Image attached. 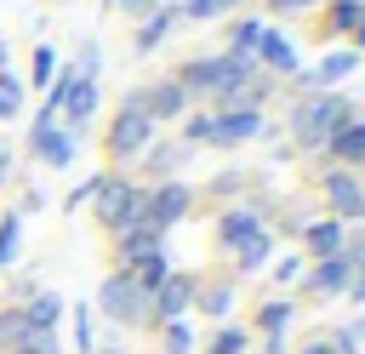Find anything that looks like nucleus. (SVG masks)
I'll return each mask as SVG.
<instances>
[{
  "label": "nucleus",
  "instance_id": "obj_1",
  "mask_svg": "<svg viewBox=\"0 0 365 354\" xmlns=\"http://www.w3.org/2000/svg\"><path fill=\"white\" fill-rule=\"evenodd\" d=\"M348 120H354V114H348V103H342V97H331V91H319L314 103H302V108H297V137L314 148V143H331Z\"/></svg>",
  "mask_w": 365,
  "mask_h": 354
},
{
  "label": "nucleus",
  "instance_id": "obj_2",
  "mask_svg": "<svg viewBox=\"0 0 365 354\" xmlns=\"http://www.w3.org/2000/svg\"><path fill=\"white\" fill-rule=\"evenodd\" d=\"M91 200H97L103 228H125V223H131V217H143V206H148V194H143L137 183H125V177H103Z\"/></svg>",
  "mask_w": 365,
  "mask_h": 354
},
{
  "label": "nucleus",
  "instance_id": "obj_3",
  "mask_svg": "<svg viewBox=\"0 0 365 354\" xmlns=\"http://www.w3.org/2000/svg\"><path fill=\"white\" fill-rule=\"evenodd\" d=\"M97 303H103V314L120 320V325H137L143 314H154V308H148V291H143L131 274H108L103 291H97Z\"/></svg>",
  "mask_w": 365,
  "mask_h": 354
},
{
  "label": "nucleus",
  "instance_id": "obj_4",
  "mask_svg": "<svg viewBox=\"0 0 365 354\" xmlns=\"http://www.w3.org/2000/svg\"><path fill=\"white\" fill-rule=\"evenodd\" d=\"M148 126H154V120L143 114V97L131 91V97H125V108H120V120H114V137H108V148H114L120 160H131L137 148H148Z\"/></svg>",
  "mask_w": 365,
  "mask_h": 354
},
{
  "label": "nucleus",
  "instance_id": "obj_5",
  "mask_svg": "<svg viewBox=\"0 0 365 354\" xmlns=\"http://www.w3.org/2000/svg\"><path fill=\"white\" fill-rule=\"evenodd\" d=\"M182 211H188V188H182V183H165L160 194H148V206H143V223H154V228L165 234V228H171Z\"/></svg>",
  "mask_w": 365,
  "mask_h": 354
},
{
  "label": "nucleus",
  "instance_id": "obj_6",
  "mask_svg": "<svg viewBox=\"0 0 365 354\" xmlns=\"http://www.w3.org/2000/svg\"><path fill=\"white\" fill-rule=\"evenodd\" d=\"M262 131V114L257 108H222L217 120H211V143H245V137H257Z\"/></svg>",
  "mask_w": 365,
  "mask_h": 354
},
{
  "label": "nucleus",
  "instance_id": "obj_7",
  "mask_svg": "<svg viewBox=\"0 0 365 354\" xmlns=\"http://www.w3.org/2000/svg\"><path fill=\"white\" fill-rule=\"evenodd\" d=\"M188 303H194V280H188V274H165V285H160V297H154L148 308H154L160 320H182Z\"/></svg>",
  "mask_w": 365,
  "mask_h": 354
},
{
  "label": "nucleus",
  "instance_id": "obj_8",
  "mask_svg": "<svg viewBox=\"0 0 365 354\" xmlns=\"http://www.w3.org/2000/svg\"><path fill=\"white\" fill-rule=\"evenodd\" d=\"M348 280H354V263L348 257H319V268L308 274V291L314 297H336V291H348Z\"/></svg>",
  "mask_w": 365,
  "mask_h": 354
},
{
  "label": "nucleus",
  "instance_id": "obj_9",
  "mask_svg": "<svg viewBox=\"0 0 365 354\" xmlns=\"http://www.w3.org/2000/svg\"><path fill=\"white\" fill-rule=\"evenodd\" d=\"M137 97H143V114H148V120H171V114H182V97H188V91H182L177 80H165V86L137 91Z\"/></svg>",
  "mask_w": 365,
  "mask_h": 354
},
{
  "label": "nucleus",
  "instance_id": "obj_10",
  "mask_svg": "<svg viewBox=\"0 0 365 354\" xmlns=\"http://www.w3.org/2000/svg\"><path fill=\"white\" fill-rule=\"evenodd\" d=\"M34 154H40L46 166H68V160H74V137L57 131V126H34Z\"/></svg>",
  "mask_w": 365,
  "mask_h": 354
},
{
  "label": "nucleus",
  "instance_id": "obj_11",
  "mask_svg": "<svg viewBox=\"0 0 365 354\" xmlns=\"http://www.w3.org/2000/svg\"><path fill=\"white\" fill-rule=\"evenodd\" d=\"M257 46H262V63H268V69H279V74H297V51H291V40H285V34L262 29V34H257Z\"/></svg>",
  "mask_w": 365,
  "mask_h": 354
},
{
  "label": "nucleus",
  "instance_id": "obj_12",
  "mask_svg": "<svg viewBox=\"0 0 365 354\" xmlns=\"http://www.w3.org/2000/svg\"><path fill=\"white\" fill-rule=\"evenodd\" d=\"M325 148H331L336 160H348V166H359V160H365V126H359V120H348V126H342V131H336V137H331Z\"/></svg>",
  "mask_w": 365,
  "mask_h": 354
},
{
  "label": "nucleus",
  "instance_id": "obj_13",
  "mask_svg": "<svg viewBox=\"0 0 365 354\" xmlns=\"http://www.w3.org/2000/svg\"><path fill=\"white\" fill-rule=\"evenodd\" d=\"M217 228H222V246H234V251H240L245 240H257V234H262V223H257L251 211H228Z\"/></svg>",
  "mask_w": 365,
  "mask_h": 354
},
{
  "label": "nucleus",
  "instance_id": "obj_14",
  "mask_svg": "<svg viewBox=\"0 0 365 354\" xmlns=\"http://www.w3.org/2000/svg\"><path fill=\"white\" fill-rule=\"evenodd\" d=\"M325 194H331V206H336L342 217H348V211H359V183H354L348 171H331V177H325Z\"/></svg>",
  "mask_w": 365,
  "mask_h": 354
},
{
  "label": "nucleus",
  "instance_id": "obj_15",
  "mask_svg": "<svg viewBox=\"0 0 365 354\" xmlns=\"http://www.w3.org/2000/svg\"><path fill=\"white\" fill-rule=\"evenodd\" d=\"M336 246H342V223H336V217H325V223L308 228V251H314V257H336Z\"/></svg>",
  "mask_w": 365,
  "mask_h": 354
},
{
  "label": "nucleus",
  "instance_id": "obj_16",
  "mask_svg": "<svg viewBox=\"0 0 365 354\" xmlns=\"http://www.w3.org/2000/svg\"><path fill=\"white\" fill-rule=\"evenodd\" d=\"M57 314H63V303L51 297V291H40L29 308H23V320H29V331H51L57 325Z\"/></svg>",
  "mask_w": 365,
  "mask_h": 354
},
{
  "label": "nucleus",
  "instance_id": "obj_17",
  "mask_svg": "<svg viewBox=\"0 0 365 354\" xmlns=\"http://www.w3.org/2000/svg\"><path fill=\"white\" fill-rule=\"evenodd\" d=\"M354 63H359L354 51H336V57H325V63H319V69L308 74V86H319V91H325L331 80H342V74H354Z\"/></svg>",
  "mask_w": 365,
  "mask_h": 354
},
{
  "label": "nucleus",
  "instance_id": "obj_18",
  "mask_svg": "<svg viewBox=\"0 0 365 354\" xmlns=\"http://www.w3.org/2000/svg\"><path fill=\"white\" fill-rule=\"evenodd\" d=\"M165 29H171V11H154V17H148V23H143V29H137V51H154V46H160V34H165Z\"/></svg>",
  "mask_w": 365,
  "mask_h": 354
},
{
  "label": "nucleus",
  "instance_id": "obj_19",
  "mask_svg": "<svg viewBox=\"0 0 365 354\" xmlns=\"http://www.w3.org/2000/svg\"><path fill=\"white\" fill-rule=\"evenodd\" d=\"M285 320H291V303H262V308H257V325H262L268 337H279Z\"/></svg>",
  "mask_w": 365,
  "mask_h": 354
},
{
  "label": "nucleus",
  "instance_id": "obj_20",
  "mask_svg": "<svg viewBox=\"0 0 365 354\" xmlns=\"http://www.w3.org/2000/svg\"><path fill=\"white\" fill-rule=\"evenodd\" d=\"M29 337V320H23V308H11V314H0V348H17Z\"/></svg>",
  "mask_w": 365,
  "mask_h": 354
},
{
  "label": "nucleus",
  "instance_id": "obj_21",
  "mask_svg": "<svg viewBox=\"0 0 365 354\" xmlns=\"http://www.w3.org/2000/svg\"><path fill=\"white\" fill-rule=\"evenodd\" d=\"M205 354H245V331H228V325H222V331L205 343Z\"/></svg>",
  "mask_w": 365,
  "mask_h": 354
},
{
  "label": "nucleus",
  "instance_id": "obj_22",
  "mask_svg": "<svg viewBox=\"0 0 365 354\" xmlns=\"http://www.w3.org/2000/svg\"><path fill=\"white\" fill-rule=\"evenodd\" d=\"M188 343H194V331L182 320H165V354H188Z\"/></svg>",
  "mask_w": 365,
  "mask_h": 354
},
{
  "label": "nucleus",
  "instance_id": "obj_23",
  "mask_svg": "<svg viewBox=\"0 0 365 354\" xmlns=\"http://www.w3.org/2000/svg\"><path fill=\"white\" fill-rule=\"evenodd\" d=\"M17 240H23V223H17V217H6V223H0V263H11V257H17Z\"/></svg>",
  "mask_w": 365,
  "mask_h": 354
},
{
  "label": "nucleus",
  "instance_id": "obj_24",
  "mask_svg": "<svg viewBox=\"0 0 365 354\" xmlns=\"http://www.w3.org/2000/svg\"><path fill=\"white\" fill-rule=\"evenodd\" d=\"M17 103H23V86H17L11 74H0V120H11V114H17Z\"/></svg>",
  "mask_w": 365,
  "mask_h": 354
},
{
  "label": "nucleus",
  "instance_id": "obj_25",
  "mask_svg": "<svg viewBox=\"0 0 365 354\" xmlns=\"http://www.w3.org/2000/svg\"><path fill=\"white\" fill-rule=\"evenodd\" d=\"M268 246H274L268 234H257V240H245V246H240V268H257V263L268 257Z\"/></svg>",
  "mask_w": 365,
  "mask_h": 354
},
{
  "label": "nucleus",
  "instance_id": "obj_26",
  "mask_svg": "<svg viewBox=\"0 0 365 354\" xmlns=\"http://www.w3.org/2000/svg\"><path fill=\"white\" fill-rule=\"evenodd\" d=\"M74 320H80V325H74V348H80V354H91V303H80V308H74Z\"/></svg>",
  "mask_w": 365,
  "mask_h": 354
},
{
  "label": "nucleus",
  "instance_id": "obj_27",
  "mask_svg": "<svg viewBox=\"0 0 365 354\" xmlns=\"http://www.w3.org/2000/svg\"><path fill=\"white\" fill-rule=\"evenodd\" d=\"M11 354H57V343H51V331H29Z\"/></svg>",
  "mask_w": 365,
  "mask_h": 354
},
{
  "label": "nucleus",
  "instance_id": "obj_28",
  "mask_svg": "<svg viewBox=\"0 0 365 354\" xmlns=\"http://www.w3.org/2000/svg\"><path fill=\"white\" fill-rule=\"evenodd\" d=\"M51 74H57V51H51V46H40V51H34V86H46Z\"/></svg>",
  "mask_w": 365,
  "mask_h": 354
},
{
  "label": "nucleus",
  "instance_id": "obj_29",
  "mask_svg": "<svg viewBox=\"0 0 365 354\" xmlns=\"http://www.w3.org/2000/svg\"><path fill=\"white\" fill-rule=\"evenodd\" d=\"M359 23V6L354 0H336V11H331V29H354Z\"/></svg>",
  "mask_w": 365,
  "mask_h": 354
},
{
  "label": "nucleus",
  "instance_id": "obj_30",
  "mask_svg": "<svg viewBox=\"0 0 365 354\" xmlns=\"http://www.w3.org/2000/svg\"><path fill=\"white\" fill-rule=\"evenodd\" d=\"M228 303H234L228 285H211V291H205V314H228Z\"/></svg>",
  "mask_w": 365,
  "mask_h": 354
},
{
  "label": "nucleus",
  "instance_id": "obj_31",
  "mask_svg": "<svg viewBox=\"0 0 365 354\" xmlns=\"http://www.w3.org/2000/svg\"><path fill=\"white\" fill-rule=\"evenodd\" d=\"M359 343H365V320H354V325H348V331L336 337V348H342V354H354Z\"/></svg>",
  "mask_w": 365,
  "mask_h": 354
},
{
  "label": "nucleus",
  "instance_id": "obj_32",
  "mask_svg": "<svg viewBox=\"0 0 365 354\" xmlns=\"http://www.w3.org/2000/svg\"><path fill=\"white\" fill-rule=\"evenodd\" d=\"M188 137H194V143H211V114H194V120H188Z\"/></svg>",
  "mask_w": 365,
  "mask_h": 354
},
{
  "label": "nucleus",
  "instance_id": "obj_33",
  "mask_svg": "<svg viewBox=\"0 0 365 354\" xmlns=\"http://www.w3.org/2000/svg\"><path fill=\"white\" fill-rule=\"evenodd\" d=\"M211 11H217V0H188V6H182V17H194V23L211 17Z\"/></svg>",
  "mask_w": 365,
  "mask_h": 354
},
{
  "label": "nucleus",
  "instance_id": "obj_34",
  "mask_svg": "<svg viewBox=\"0 0 365 354\" xmlns=\"http://www.w3.org/2000/svg\"><path fill=\"white\" fill-rule=\"evenodd\" d=\"M348 297H354V303H365V263L354 268V280H348Z\"/></svg>",
  "mask_w": 365,
  "mask_h": 354
},
{
  "label": "nucleus",
  "instance_id": "obj_35",
  "mask_svg": "<svg viewBox=\"0 0 365 354\" xmlns=\"http://www.w3.org/2000/svg\"><path fill=\"white\" fill-rule=\"evenodd\" d=\"M302 354H342V348H336V337H325V343H308Z\"/></svg>",
  "mask_w": 365,
  "mask_h": 354
},
{
  "label": "nucleus",
  "instance_id": "obj_36",
  "mask_svg": "<svg viewBox=\"0 0 365 354\" xmlns=\"http://www.w3.org/2000/svg\"><path fill=\"white\" fill-rule=\"evenodd\" d=\"M114 6H120V11H148L154 0H114Z\"/></svg>",
  "mask_w": 365,
  "mask_h": 354
},
{
  "label": "nucleus",
  "instance_id": "obj_37",
  "mask_svg": "<svg viewBox=\"0 0 365 354\" xmlns=\"http://www.w3.org/2000/svg\"><path fill=\"white\" fill-rule=\"evenodd\" d=\"M279 11H302V6H314V0H274Z\"/></svg>",
  "mask_w": 365,
  "mask_h": 354
},
{
  "label": "nucleus",
  "instance_id": "obj_38",
  "mask_svg": "<svg viewBox=\"0 0 365 354\" xmlns=\"http://www.w3.org/2000/svg\"><path fill=\"white\" fill-rule=\"evenodd\" d=\"M354 29H359V46H365V11H359V23H354Z\"/></svg>",
  "mask_w": 365,
  "mask_h": 354
},
{
  "label": "nucleus",
  "instance_id": "obj_39",
  "mask_svg": "<svg viewBox=\"0 0 365 354\" xmlns=\"http://www.w3.org/2000/svg\"><path fill=\"white\" fill-rule=\"evenodd\" d=\"M359 217H365V188H359Z\"/></svg>",
  "mask_w": 365,
  "mask_h": 354
},
{
  "label": "nucleus",
  "instance_id": "obj_40",
  "mask_svg": "<svg viewBox=\"0 0 365 354\" xmlns=\"http://www.w3.org/2000/svg\"><path fill=\"white\" fill-rule=\"evenodd\" d=\"M0 171H6V148H0Z\"/></svg>",
  "mask_w": 365,
  "mask_h": 354
},
{
  "label": "nucleus",
  "instance_id": "obj_41",
  "mask_svg": "<svg viewBox=\"0 0 365 354\" xmlns=\"http://www.w3.org/2000/svg\"><path fill=\"white\" fill-rule=\"evenodd\" d=\"M217 6H234V0H217Z\"/></svg>",
  "mask_w": 365,
  "mask_h": 354
}]
</instances>
